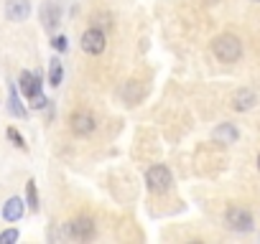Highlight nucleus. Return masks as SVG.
Segmentation results:
<instances>
[{
  "mask_svg": "<svg viewBox=\"0 0 260 244\" xmlns=\"http://www.w3.org/2000/svg\"><path fill=\"white\" fill-rule=\"evenodd\" d=\"M212 51H214V56H217L219 61L232 64V61H237V59L242 56V44H240L237 36H232V33H222V36L214 38Z\"/></svg>",
  "mask_w": 260,
  "mask_h": 244,
  "instance_id": "f257e3e1",
  "label": "nucleus"
},
{
  "mask_svg": "<svg viewBox=\"0 0 260 244\" xmlns=\"http://www.w3.org/2000/svg\"><path fill=\"white\" fill-rule=\"evenodd\" d=\"M146 183H148V188H151L153 193H166V191L171 188L174 178H171V171H169L166 166H153V168H148V173H146Z\"/></svg>",
  "mask_w": 260,
  "mask_h": 244,
  "instance_id": "f03ea898",
  "label": "nucleus"
},
{
  "mask_svg": "<svg viewBox=\"0 0 260 244\" xmlns=\"http://www.w3.org/2000/svg\"><path fill=\"white\" fill-rule=\"evenodd\" d=\"M107 41H105V33L100 28H89L82 33V51L84 54H92V56H100L105 51Z\"/></svg>",
  "mask_w": 260,
  "mask_h": 244,
  "instance_id": "7ed1b4c3",
  "label": "nucleus"
},
{
  "mask_svg": "<svg viewBox=\"0 0 260 244\" xmlns=\"http://www.w3.org/2000/svg\"><path fill=\"white\" fill-rule=\"evenodd\" d=\"M224 219H227V226L235 229V231H250L252 229V214L240 209V206H230Z\"/></svg>",
  "mask_w": 260,
  "mask_h": 244,
  "instance_id": "20e7f679",
  "label": "nucleus"
},
{
  "mask_svg": "<svg viewBox=\"0 0 260 244\" xmlns=\"http://www.w3.org/2000/svg\"><path fill=\"white\" fill-rule=\"evenodd\" d=\"M67 231H69V236L87 241V239L94 236V224H92L89 216H77V219H72V221L67 224Z\"/></svg>",
  "mask_w": 260,
  "mask_h": 244,
  "instance_id": "39448f33",
  "label": "nucleus"
},
{
  "mask_svg": "<svg viewBox=\"0 0 260 244\" xmlns=\"http://www.w3.org/2000/svg\"><path fill=\"white\" fill-rule=\"evenodd\" d=\"M94 128H97V119H94L87 109L72 114V130H74L77 135H89V133H94Z\"/></svg>",
  "mask_w": 260,
  "mask_h": 244,
  "instance_id": "423d86ee",
  "label": "nucleus"
},
{
  "mask_svg": "<svg viewBox=\"0 0 260 244\" xmlns=\"http://www.w3.org/2000/svg\"><path fill=\"white\" fill-rule=\"evenodd\" d=\"M6 16H8V21L21 23V21H26L31 16V3L28 0H8L6 3Z\"/></svg>",
  "mask_w": 260,
  "mask_h": 244,
  "instance_id": "0eeeda50",
  "label": "nucleus"
},
{
  "mask_svg": "<svg viewBox=\"0 0 260 244\" xmlns=\"http://www.w3.org/2000/svg\"><path fill=\"white\" fill-rule=\"evenodd\" d=\"M18 84H21V92H23V97H28V99H34V97H39V94H41V74L21 71V79H18Z\"/></svg>",
  "mask_w": 260,
  "mask_h": 244,
  "instance_id": "6e6552de",
  "label": "nucleus"
},
{
  "mask_svg": "<svg viewBox=\"0 0 260 244\" xmlns=\"http://www.w3.org/2000/svg\"><path fill=\"white\" fill-rule=\"evenodd\" d=\"M255 102H257V97H255L252 89H237L232 94V109L235 112H247V109L255 107Z\"/></svg>",
  "mask_w": 260,
  "mask_h": 244,
  "instance_id": "1a4fd4ad",
  "label": "nucleus"
},
{
  "mask_svg": "<svg viewBox=\"0 0 260 244\" xmlns=\"http://www.w3.org/2000/svg\"><path fill=\"white\" fill-rule=\"evenodd\" d=\"M212 138L217 140V143H237V138H240V133H237V128L232 125V122H222L219 128H214V133H212Z\"/></svg>",
  "mask_w": 260,
  "mask_h": 244,
  "instance_id": "9d476101",
  "label": "nucleus"
},
{
  "mask_svg": "<svg viewBox=\"0 0 260 244\" xmlns=\"http://www.w3.org/2000/svg\"><path fill=\"white\" fill-rule=\"evenodd\" d=\"M21 216H23V201H21L18 196L8 198L6 206H3V219H6V221H18Z\"/></svg>",
  "mask_w": 260,
  "mask_h": 244,
  "instance_id": "9b49d317",
  "label": "nucleus"
},
{
  "mask_svg": "<svg viewBox=\"0 0 260 244\" xmlns=\"http://www.w3.org/2000/svg\"><path fill=\"white\" fill-rule=\"evenodd\" d=\"M59 8L54 6V3H46L44 8H41V21H44V28L46 31H54L56 28V23H59Z\"/></svg>",
  "mask_w": 260,
  "mask_h": 244,
  "instance_id": "f8f14e48",
  "label": "nucleus"
},
{
  "mask_svg": "<svg viewBox=\"0 0 260 244\" xmlns=\"http://www.w3.org/2000/svg\"><path fill=\"white\" fill-rule=\"evenodd\" d=\"M11 112H13L16 117H23V119L28 117V109L21 104V99H18V89H16V87H11Z\"/></svg>",
  "mask_w": 260,
  "mask_h": 244,
  "instance_id": "ddd939ff",
  "label": "nucleus"
},
{
  "mask_svg": "<svg viewBox=\"0 0 260 244\" xmlns=\"http://www.w3.org/2000/svg\"><path fill=\"white\" fill-rule=\"evenodd\" d=\"M61 79H64V66H61V61H51V69H49V84H51V87H59Z\"/></svg>",
  "mask_w": 260,
  "mask_h": 244,
  "instance_id": "4468645a",
  "label": "nucleus"
},
{
  "mask_svg": "<svg viewBox=\"0 0 260 244\" xmlns=\"http://www.w3.org/2000/svg\"><path fill=\"white\" fill-rule=\"evenodd\" d=\"M26 196H28V206H31V211H39V196H36V183H34V181H28V186H26Z\"/></svg>",
  "mask_w": 260,
  "mask_h": 244,
  "instance_id": "2eb2a0df",
  "label": "nucleus"
},
{
  "mask_svg": "<svg viewBox=\"0 0 260 244\" xmlns=\"http://www.w3.org/2000/svg\"><path fill=\"white\" fill-rule=\"evenodd\" d=\"M18 231L16 229H8V231H3V234H0V244H11V241H18Z\"/></svg>",
  "mask_w": 260,
  "mask_h": 244,
  "instance_id": "dca6fc26",
  "label": "nucleus"
},
{
  "mask_svg": "<svg viewBox=\"0 0 260 244\" xmlns=\"http://www.w3.org/2000/svg\"><path fill=\"white\" fill-rule=\"evenodd\" d=\"M8 138L13 140V145H18V148H26V143H23V138L18 135V130H16V128H8Z\"/></svg>",
  "mask_w": 260,
  "mask_h": 244,
  "instance_id": "f3484780",
  "label": "nucleus"
},
{
  "mask_svg": "<svg viewBox=\"0 0 260 244\" xmlns=\"http://www.w3.org/2000/svg\"><path fill=\"white\" fill-rule=\"evenodd\" d=\"M51 46L64 54V51H67V38H64V36H54V38H51Z\"/></svg>",
  "mask_w": 260,
  "mask_h": 244,
  "instance_id": "a211bd4d",
  "label": "nucleus"
},
{
  "mask_svg": "<svg viewBox=\"0 0 260 244\" xmlns=\"http://www.w3.org/2000/svg\"><path fill=\"white\" fill-rule=\"evenodd\" d=\"M257 168H260V155H257Z\"/></svg>",
  "mask_w": 260,
  "mask_h": 244,
  "instance_id": "6ab92c4d",
  "label": "nucleus"
},
{
  "mask_svg": "<svg viewBox=\"0 0 260 244\" xmlns=\"http://www.w3.org/2000/svg\"><path fill=\"white\" fill-rule=\"evenodd\" d=\"M252 3H260V0H252Z\"/></svg>",
  "mask_w": 260,
  "mask_h": 244,
  "instance_id": "aec40b11",
  "label": "nucleus"
}]
</instances>
